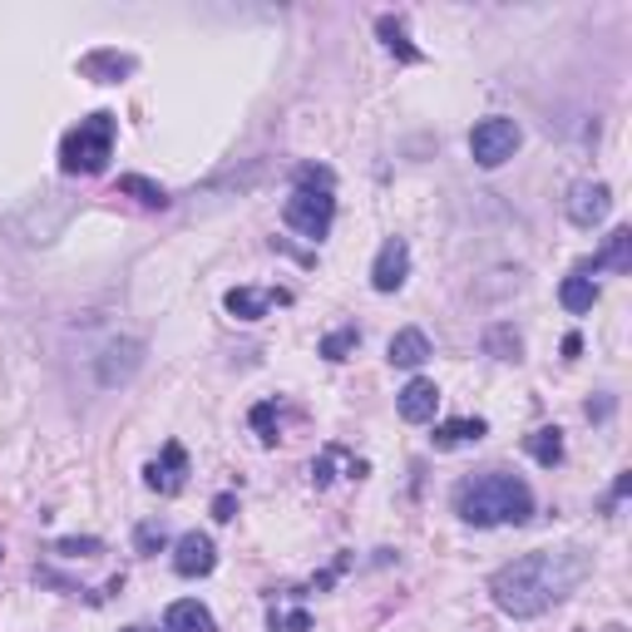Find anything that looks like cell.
<instances>
[{
	"label": "cell",
	"mask_w": 632,
	"mask_h": 632,
	"mask_svg": "<svg viewBox=\"0 0 632 632\" xmlns=\"http://www.w3.org/2000/svg\"><path fill=\"white\" fill-rule=\"evenodd\" d=\"M583 573H588V558H583L579 548L524 554L494 573L490 593H494V603H499V612H509V618H538V612L554 608L558 598H568Z\"/></svg>",
	"instance_id": "6da1fadb"
},
{
	"label": "cell",
	"mask_w": 632,
	"mask_h": 632,
	"mask_svg": "<svg viewBox=\"0 0 632 632\" xmlns=\"http://www.w3.org/2000/svg\"><path fill=\"white\" fill-rule=\"evenodd\" d=\"M455 515L474 529H499V524H524L534 515V490H529L519 474H474L455 490Z\"/></svg>",
	"instance_id": "7a4b0ae2"
},
{
	"label": "cell",
	"mask_w": 632,
	"mask_h": 632,
	"mask_svg": "<svg viewBox=\"0 0 632 632\" xmlns=\"http://www.w3.org/2000/svg\"><path fill=\"white\" fill-rule=\"evenodd\" d=\"M114 159V114H89L60 144V169L65 173H104V163Z\"/></svg>",
	"instance_id": "3957f363"
},
{
	"label": "cell",
	"mask_w": 632,
	"mask_h": 632,
	"mask_svg": "<svg viewBox=\"0 0 632 632\" xmlns=\"http://www.w3.org/2000/svg\"><path fill=\"white\" fill-rule=\"evenodd\" d=\"M282 218H287V227H297L301 237L322 243V237L332 233V223H336L332 188H307V183H297V188H292V198H287V208H282Z\"/></svg>",
	"instance_id": "277c9868"
},
{
	"label": "cell",
	"mask_w": 632,
	"mask_h": 632,
	"mask_svg": "<svg viewBox=\"0 0 632 632\" xmlns=\"http://www.w3.org/2000/svg\"><path fill=\"white\" fill-rule=\"evenodd\" d=\"M519 139H524V134H519L515 119H499V114H494V119H480V124H474L470 153H474V163H480V169H499L504 159H515Z\"/></svg>",
	"instance_id": "5b68a950"
},
{
	"label": "cell",
	"mask_w": 632,
	"mask_h": 632,
	"mask_svg": "<svg viewBox=\"0 0 632 632\" xmlns=\"http://www.w3.org/2000/svg\"><path fill=\"white\" fill-rule=\"evenodd\" d=\"M410 277V247L406 237H386L381 252H375V268H371V287L375 292H400Z\"/></svg>",
	"instance_id": "8992f818"
},
{
	"label": "cell",
	"mask_w": 632,
	"mask_h": 632,
	"mask_svg": "<svg viewBox=\"0 0 632 632\" xmlns=\"http://www.w3.org/2000/svg\"><path fill=\"white\" fill-rule=\"evenodd\" d=\"M173 568H178L183 579H203V573H213L218 568V548L208 534H183L178 544H173Z\"/></svg>",
	"instance_id": "52a82bcc"
},
{
	"label": "cell",
	"mask_w": 632,
	"mask_h": 632,
	"mask_svg": "<svg viewBox=\"0 0 632 632\" xmlns=\"http://www.w3.org/2000/svg\"><path fill=\"white\" fill-rule=\"evenodd\" d=\"M612 208V188L608 183H573V194H568V218L579 227H593L603 223Z\"/></svg>",
	"instance_id": "ba28073f"
},
{
	"label": "cell",
	"mask_w": 632,
	"mask_h": 632,
	"mask_svg": "<svg viewBox=\"0 0 632 632\" xmlns=\"http://www.w3.org/2000/svg\"><path fill=\"white\" fill-rule=\"evenodd\" d=\"M183 474H188V455H183L178 439H169L159 460L144 470V484H149L153 494H178L183 490Z\"/></svg>",
	"instance_id": "9c48e42d"
},
{
	"label": "cell",
	"mask_w": 632,
	"mask_h": 632,
	"mask_svg": "<svg viewBox=\"0 0 632 632\" xmlns=\"http://www.w3.org/2000/svg\"><path fill=\"white\" fill-rule=\"evenodd\" d=\"M292 292H262V287H233L227 292V311L237 322H262L272 307H287Z\"/></svg>",
	"instance_id": "30bf717a"
},
{
	"label": "cell",
	"mask_w": 632,
	"mask_h": 632,
	"mask_svg": "<svg viewBox=\"0 0 632 632\" xmlns=\"http://www.w3.org/2000/svg\"><path fill=\"white\" fill-rule=\"evenodd\" d=\"M396 406H400V420H410V425H425V420H435V406H439L435 381L416 375V381H410V386L396 396Z\"/></svg>",
	"instance_id": "8fae6325"
},
{
	"label": "cell",
	"mask_w": 632,
	"mask_h": 632,
	"mask_svg": "<svg viewBox=\"0 0 632 632\" xmlns=\"http://www.w3.org/2000/svg\"><path fill=\"white\" fill-rule=\"evenodd\" d=\"M129 70H134V60H129V54H119V50H95V54L79 60V75L99 79V85H119Z\"/></svg>",
	"instance_id": "7c38bea8"
},
{
	"label": "cell",
	"mask_w": 632,
	"mask_h": 632,
	"mask_svg": "<svg viewBox=\"0 0 632 632\" xmlns=\"http://www.w3.org/2000/svg\"><path fill=\"white\" fill-rule=\"evenodd\" d=\"M490 435V425H484L480 416H460V420H445V425H435V450H455V445H480V439Z\"/></svg>",
	"instance_id": "4fadbf2b"
},
{
	"label": "cell",
	"mask_w": 632,
	"mask_h": 632,
	"mask_svg": "<svg viewBox=\"0 0 632 632\" xmlns=\"http://www.w3.org/2000/svg\"><path fill=\"white\" fill-rule=\"evenodd\" d=\"M163 632H218V622L198 598H183V603H173V608H169Z\"/></svg>",
	"instance_id": "5bb4252c"
},
{
	"label": "cell",
	"mask_w": 632,
	"mask_h": 632,
	"mask_svg": "<svg viewBox=\"0 0 632 632\" xmlns=\"http://www.w3.org/2000/svg\"><path fill=\"white\" fill-rule=\"evenodd\" d=\"M598 268H612V272H628L632 268V227H612V237H608V247H603L598 258L593 262H583V277L588 272H598Z\"/></svg>",
	"instance_id": "9a60e30c"
},
{
	"label": "cell",
	"mask_w": 632,
	"mask_h": 632,
	"mask_svg": "<svg viewBox=\"0 0 632 632\" xmlns=\"http://www.w3.org/2000/svg\"><path fill=\"white\" fill-rule=\"evenodd\" d=\"M386 356H391V365H406V371H416V365L430 356V336L416 332V326H406V332L391 336V351Z\"/></svg>",
	"instance_id": "2e32d148"
},
{
	"label": "cell",
	"mask_w": 632,
	"mask_h": 632,
	"mask_svg": "<svg viewBox=\"0 0 632 632\" xmlns=\"http://www.w3.org/2000/svg\"><path fill=\"white\" fill-rule=\"evenodd\" d=\"M375 30H381V40H386V50L396 54V60H406V65H420V60H425V54H420L416 45H410L406 25H400L396 15H381V21H375Z\"/></svg>",
	"instance_id": "e0dca14e"
},
{
	"label": "cell",
	"mask_w": 632,
	"mask_h": 632,
	"mask_svg": "<svg viewBox=\"0 0 632 632\" xmlns=\"http://www.w3.org/2000/svg\"><path fill=\"white\" fill-rule=\"evenodd\" d=\"M524 450L534 455V460L544 464V470H554V464L563 460V430H558V425H544V430H534V435L524 439Z\"/></svg>",
	"instance_id": "ac0fdd59"
},
{
	"label": "cell",
	"mask_w": 632,
	"mask_h": 632,
	"mask_svg": "<svg viewBox=\"0 0 632 632\" xmlns=\"http://www.w3.org/2000/svg\"><path fill=\"white\" fill-rule=\"evenodd\" d=\"M558 301H563L573 317H583V311H593V301H598V287H593V277L573 272V277H563V287H558Z\"/></svg>",
	"instance_id": "d6986e66"
},
{
	"label": "cell",
	"mask_w": 632,
	"mask_h": 632,
	"mask_svg": "<svg viewBox=\"0 0 632 632\" xmlns=\"http://www.w3.org/2000/svg\"><path fill=\"white\" fill-rule=\"evenodd\" d=\"M119 194H129V198H139V203H149V208H169V194H163L159 183L139 178V173H124V178H119Z\"/></svg>",
	"instance_id": "ffe728a7"
},
{
	"label": "cell",
	"mask_w": 632,
	"mask_h": 632,
	"mask_svg": "<svg viewBox=\"0 0 632 632\" xmlns=\"http://www.w3.org/2000/svg\"><path fill=\"white\" fill-rule=\"evenodd\" d=\"M356 342H361V332H356V326H342V332H332L322 342V356L326 361H346V351H351Z\"/></svg>",
	"instance_id": "44dd1931"
},
{
	"label": "cell",
	"mask_w": 632,
	"mask_h": 632,
	"mask_svg": "<svg viewBox=\"0 0 632 632\" xmlns=\"http://www.w3.org/2000/svg\"><path fill=\"white\" fill-rule=\"evenodd\" d=\"M272 632H311V618H307V608H292V612L272 608Z\"/></svg>",
	"instance_id": "7402d4cb"
},
{
	"label": "cell",
	"mask_w": 632,
	"mask_h": 632,
	"mask_svg": "<svg viewBox=\"0 0 632 632\" xmlns=\"http://www.w3.org/2000/svg\"><path fill=\"white\" fill-rule=\"evenodd\" d=\"M134 544H139V554H159V548L169 544V534H163V524H139Z\"/></svg>",
	"instance_id": "603a6c76"
},
{
	"label": "cell",
	"mask_w": 632,
	"mask_h": 632,
	"mask_svg": "<svg viewBox=\"0 0 632 632\" xmlns=\"http://www.w3.org/2000/svg\"><path fill=\"white\" fill-rule=\"evenodd\" d=\"M272 416H277V406H258V410H252V425H258L262 445H277V425H272Z\"/></svg>",
	"instance_id": "cb8c5ba5"
},
{
	"label": "cell",
	"mask_w": 632,
	"mask_h": 632,
	"mask_svg": "<svg viewBox=\"0 0 632 632\" xmlns=\"http://www.w3.org/2000/svg\"><path fill=\"white\" fill-rule=\"evenodd\" d=\"M54 548H60V554H70V558H95L104 544H99V538H60Z\"/></svg>",
	"instance_id": "d4e9b609"
},
{
	"label": "cell",
	"mask_w": 632,
	"mask_h": 632,
	"mask_svg": "<svg viewBox=\"0 0 632 632\" xmlns=\"http://www.w3.org/2000/svg\"><path fill=\"white\" fill-rule=\"evenodd\" d=\"M233 515H237V499H233V494H218V499H213V519H218V524H227Z\"/></svg>",
	"instance_id": "484cf974"
},
{
	"label": "cell",
	"mask_w": 632,
	"mask_h": 632,
	"mask_svg": "<svg viewBox=\"0 0 632 632\" xmlns=\"http://www.w3.org/2000/svg\"><path fill=\"white\" fill-rule=\"evenodd\" d=\"M628 490H632V474H618V484H612V499H622Z\"/></svg>",
	"instance_id": "4316f807"
},
{
	"label": "cell",
	"mask_w": 632,
	"mask_h": 632,
	"mask_svg": "<svg viewBox=\"0 0 632 632\" xmlns=\"http://www.w3.org/2000/svg\"><path fill=\"white\" fill-rule=\"evenodd\" d=\"M124 632H149V628H124Z\"/></svg>",
	"instance_id": "83f0119b"
}]
</instances>
